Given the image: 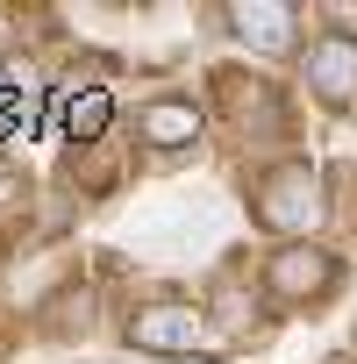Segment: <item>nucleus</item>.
<instances>
[{"mask_svg": "<svg viewBox=\"0 0 357 364\" xmlns=\"http://www.w3.org/2000/svg\"><path fill=\"white\" fill-rule=\"evenodd\" d=\"M336 215L329 200V178L307 164V157H279L250 178V222L279 243H314V229Z\"/></svg>", "mask_w": 357, "mask_h": 364, "instance_id": "nucleus-1", "label": "nucleus"}, {"mask_svg": "<svg viewBox=\"0 0 357 364\" xmlns=\"http://www.w3.org/2000/svg\"><path fill=\"white\" fill-rule=\"evenodd\" d=\"M122 343L143 350V357H222V336H215L208 307L201 300H178V293L136 300L129 321H122Z\"/></svg>", "mask_w": 357, "mask_h": 364, "instance_id": "nucleus-2", "label": "nucleus"}, {"mask_svg": "<svg viewBox=\"0 0 357 364\" xmlns=\"http://www.w3.org/2000/svg\"><path fill=\"white\" fill-rule=\"evenodd\" d=\"M336 286H343V257H336L321 236H314V243H279V250H265V264H257L265 307H286V314L321 307Z\"/></svg>", "mask_w": 357, "mask_h": 364, "instance_id": "nucleus-3", "label": "nucleus"}, {"mask_svg": "<svg viewBox=\"0 0 357 364\" xmlns=\"http://www.w3.org/2000/svg\"><path fill=\"white\" fill-rule=\"evenodd\" d=\"M300 79L329 114H357V29L350 22H321L300 43Z\"/></svg>", "mask_w": 357, "mask_h": 364, "instance_id": "nucleus-4", "label": "nucleus"}, {"mask_svg": "<svg viewBox=\"0 0 357 364\" xmlns=\"http://www.w3.org/2000/svg\"><path fill=\"white\" fill-rule=\"evenodd\" d=\"M136 143H150L157 157H178V150H201L208 143V107L178 86H157L136 100Z\"/></svg>", "mask_w": 357, "mask_h": 364, "instance_id": "nucleus-5", "label": "nucleus"}, {"mask_svg": "<svg viewBox=\"0 0 357 364\" xmlns=\"http://www.w3.org/2000/svg\"><path fill=\"white\" fill-rule=\"evenodd\" d=\"M215 22L257 50V58H300V8H286V0H229V8H215Z\"/></svg>", "mask_w": 357, "mask_h": 364, "instance_id": "nucleus-6", "label": "nucleus"}, {"mask_svg": "<svg viewBox=\"0 0 357 364\" xmlns=\"http://www.w3.org/2000/svg\"><path fill=\"white\" fill-rule=\"evenodd\" d=\"M208 321H215V336H222V350H236V343H250L257 336V314H265V293L243 279V272H215V286H208Z\"/></svg>", "mask_w": 357, "mask_h": 364, "instance_id": "nucleus-7", "label": "nucleus"}, {"mask_svg": "<svg viewBox=\"0 0 357 364\" xmlns=\"http://www.w3.org/2000/svg\"><path fill=\"white\" fill-rule=\"evenodd\" d=\"M58 122H65V136H72V143H100V136L114 129V93H107V86H86V93H65Z\"/></svg>", "mask_w": 357, "mask_h": 364, "instance_id": "nucleus-8", "label": "nucleus"}, {"mask_svg": "<svg viewBox=\"0 0 357 364\" xmlns=\"http://www.w3.org/2000/svg\"><path fill=\"white\" fill-rule=\"evenodd\" d=\"M0 200H8V178H0Z\"/></svg>", "mask_w": 357, "mask_h": 364, "instance_id": "nucleus-9", "label": "nucleus"}]
</instances>
